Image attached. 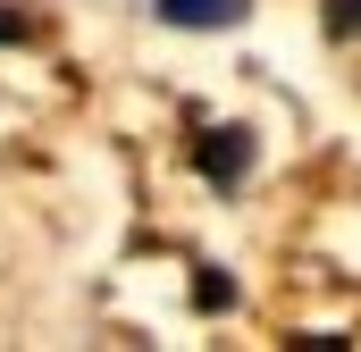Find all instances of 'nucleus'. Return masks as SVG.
Instances as JSON below:
<instances>
[{
  "mask_svg": "<svg viewBox=\"0 0 361 352\" xmlns=\"http://www.w3.org/2000/svg\"><path fill=\"white\" fill-rule=\"evenodd\" d=\"M193 168L210 176L219 193H235V184L252 176V134H244V126H210V134H193Z\"/></svg>",
  "mask_w": 361,
  "mask_h": 352,
  "instance_id": "1",
  "label": "nucleus"
},
{
  "mask_svg": "<svg viewBox=\"0 0 361 352\" xmlns=\"http://www.w3.org/2000/svg\"><path fill=\"white\" fill-rule=\"evenodd\" d=\"M160 25H185V34H227L244 25V0H152Z\"/></svg>",
  "mask_w": 361,
  "mask_h": 352,
  "instance_id": "2",
  "label": "nucleus"
},
{
  "mask_svg": "<svg viewBox=\"0 0 361 352\" xmlns=\"http://www.w3.org/2000/svg\"><path fill=\"white\" fill-rule=\"evenodd\" d=\"M227 302H235V277L202 268V277H193V310H227Z\"/></svg>",
  "mask_w": 361,
  "mask_h": 352,
  "instance_id": "3",
  "label": "nucleus"
},
{
  "mask_svg": "<svg viewBox=\"0 0 361 352\" xmlns=\"http://www.w3.org/2000/svg\"><path fill=\"white\" fill-rule=\"evenodd\" d=\"M319 17H328L336 42H353V34H361V0H319Z\"/></svg>",
  "mask_w": 361,
  "mask_h": 352,
  "instance_id": "4",
  "label": "nucleus"
},
{
  "mask_svg": "<svg viewBox=\"0 0 361 352\" xmlns=\"http://www.w3.org/2000/svg\"><path fill=\"white\" fill-rule=\"evenodd\" d=\"M0 42H34V17L25 8H0Z\"/></svg>",
  "mask_w": 361,
  "mask_h": 352,
  "instance_id": "5",
  "label": "nucleus"
}]
</instances>
